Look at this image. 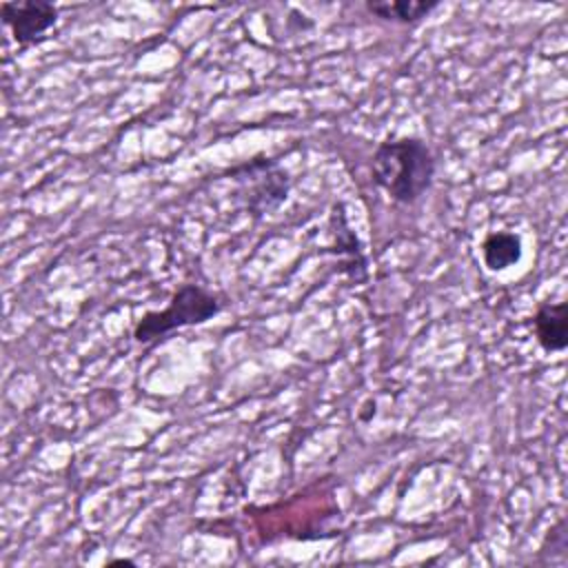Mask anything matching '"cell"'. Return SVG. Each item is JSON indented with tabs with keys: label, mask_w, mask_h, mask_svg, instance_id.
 <instances>
[{
	"label": "cell",
	"mask_w": 568,
	"mask_h": 568,
	"mask_svg": "<svg viewBox=\"0 0 568 568\" xmlns=\"http://www.w3.org/2000/svg\"><path fill=\"white\" fill-rule=\"evenodd\" d=\"M481 260L488 271H504L521 260V240L510 231H493L481 242Z\"/></svg>",
	"instance_id": "cell-7"
},
{
	"label": "cell",
	"mask_w": 568,
	"mask_h": 568,
	"mask_svg": "<svg viewBox=\"0 0 568 568\" xmlns=\"http://www.w3.org/2000/svg\"><path fill=\"white\" fill-rule=\"evenodd\" d=\"M231 175L240 184V193L246 202V209L255 215L273 213L288 195V175L275 160H248L235 166Z\"/></svg>",
	"instance_id": "cell-3"
},
{
	"label": "cell",
	"mask_w": 568,
	"mask_h": 568,
	"mask_svg": "<svg viewBox=\"0 0 568 568\" xmlns=\"http://www.w3.org/2000/svg\"><path fill=\"white\" fill-rule=\"evenodd\" d=\"M2 22L9 27L13 40L20 47H29L44 38V33L55 24L58 9L44 0L27 2H2Z\"/></svg>",
	"instance_id": "cell-4"
},
{
	"label": "cell",
	"mask_w": 568,
	"mask_h": 568,
	"mask_svg": "<svg viewBox=\"0 0 568 568\" xmlns=\"http://www.w3.org/2000/svg\"><path fill=\"white\" fill-rule=\"evenodd\" d=\"M437 2H424V0H384V2H368L366 9L384 20L393 22H417L426 18Z\"/></svg>",
	"instance_id": "cell-8"
},
{
	"label": "cell",
	"mask_w": 568,
	"mask_h": 568,
	"mask_svg": "<svg viewBox=\"0 0 568 568\" xmlns=\"http://www.w3.org/2000/svg\"><path fill=\"white\" fill-rule=\"evenodd\" d=\"M371 173L390 200L415 204L433 182L435 158L419 138H393L377 144Z\"/></svg>",
	"instance_id": "cell-1"
},
{
	"label": "cell",
	"mask_w": 568,
	"mask_h": 568,
	"mask_svg": "<svg viewBox=\"0 0 568 568\" xmlns=\"http://www.w3.org/2000/svg\"><path fill=\"white\" fill-rule=\"evenodd\" d=\"M535 337L546 353H561L568 346V304L541 302L532 317Z\"/></svg>",
	"instance_id": "cell-6"
},
{
	"label": "cell",
	"mask_w": 568,
	"mask_h": 568,
	"mask_svg": "<svg viewBox=\"0 0 568 568\" xmlns=\"http://www.w3.org/2000/svg\"><path fill=\"white\" fill-rule=\"evenodd\" d=\"M331 235H333V253L339 257L342 271L353 280V282H362L366 277V262L359 248V240L357 235L351 231L346 215H344V206L337 204L331 213Z\"/></svg>",
	"instance_id": "cell-5"
},
{
	"label": "cell",
	"mask_w": 568,
	"mask_h": 568,
	"mask_svg": "<svg viewBox=\"0 0 568 568\" xmlns=\"http://www.w3.org/2000/svg\"><path fill=\"white\" fill-rule=\"evenodd\" d=\"M217 311L220 302L213 293L204 291L197 284H182L173 293L166 308L151 311L144 317H140V322L133 328V337L140 344H151L173 333L175 328L202 324L217 315Z\"/></svg>",
	"instance_id": "cell-2"
}]
</instances>
